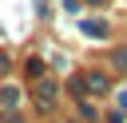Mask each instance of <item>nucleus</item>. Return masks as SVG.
<instances>
[{
    "mask_svg": "<svg viewBox=\"0 0 127 123\" xmlns=\"http://www.w3.org/2000/svg\"><path fill=\"white\" fill-rule=\"evenodd\" d=\"M83 32H87L91 40H103V36H107V28H103L99 20H87V24H83Z\"/></svg>",
    "mask_w": 127,
    "mask_h": 123,
    "instance_id": "1",
    "label": "nucleus"
},
{
    "mask_svg": "<svg viewBox=\"0 0 127 123\" xmlns=\"http://www.w3.org/2000/svg\"><path fill=\"white\" fill-rule=\"evenodd\" d=\"M87 83H91L95 91H107V79H103V75H87Z\"/></svg>",
    "mask_w": 127,
    "mask_h": 123,
    "instance_id": "3",
    "label": "nucleus"
},
{
    "mask_svg": "<svg viewBox=\"0 0 127 123\" xmlns=\"http://www.w3.org/2000/svg\"><path fill=\"white\" fill-rule=\"evenodd\" d=\"M16 99H20L16 87H4V91H0V103H4V107H16Z\"/></svg>",
    "mask_w": 127,
    "mask_h": 123,
    "instance_id": "2",
    "label": "nucleus"
}]
</instances>
